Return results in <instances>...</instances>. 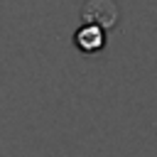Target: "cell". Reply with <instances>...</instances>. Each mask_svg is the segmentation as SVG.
I'll use <instances>...</instances> for the list:
<instances>
[{"mask_svg": "<svg viewBox=\"0 0 157 157\" xmlns=\"http://www.w3.org/2000/svg\"><path fill=\"white\" fill-rule=\"evenodd\" d=\"M81 17L86 25H98L101 29H110L118 20V10L113 0H88L81 10Z\"/></svg>", "mask_w": 157, "mask_h": 157, "instance_id": "1", "label": "cell"}, {"mask_svg": "<svg viewBox=\"0 0 157 157\" xmlns=\"http://www.w3.org/2000/svg\"><path fill=\"white\" fill-rule=\"evenodd\" d=\"M74 44L83 54H96L105 47V29H101L98 25H83L74 34Z\"/></svg>", "mask_w": 157, "mask_h": 157, "instance_id": "2", "label": "cell"}]
</instances>
